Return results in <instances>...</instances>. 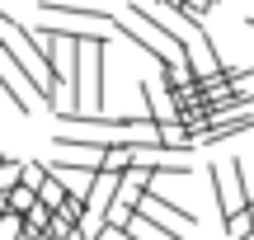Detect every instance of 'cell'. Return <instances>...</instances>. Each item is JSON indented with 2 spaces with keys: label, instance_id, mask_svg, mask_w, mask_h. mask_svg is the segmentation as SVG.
I'll return each instance as SVG.
<instances>
[{
  "label": "cell",
  "instance_id": "obj_7",
  "mask_svg": "<svg viewBox=\"0 0 254 240\" xmlns=\"http://www.w3.org/2000/svg\"><path fill=\"white\" fill-rule=\"evenodd\" d=\"M160 141H165V146H174V151H189L193 146V132L184 127V122H160Z\"/></svg>",
  "mask_w": 254,
  "mask_h": 240
},
{
  "label": "cell",
  "instance_id": "obj_16",
  "mask_svg": "<svg viewBox=\"0 0 254 240\" xmlns=\"http://www.w3.org/2000/svg\"><path fill=\"white\" fill-rule=\"evenodd\" d=\"M250 28H254V9H250Z\"/></svg>",
  "mask_w": 254,
  "mask_h": 240
},
{
  "label": "cell",
  "instance_id": "obj_14",
  "mask_svg": "<svg viewBox=\"0 0 254 240\" xmlns=\"http://www.w3.org/2000/svg\"><path fill=\"white\" fill-rule=\"evenodd\" d=\"M38 240H57V236H52V231H43V236H38Z\"/></svg>",
  "mask_w": 254,
  "mask_h": 240
},
{
  "label": "cell",
  "instance_id": "obj_12",
  "mask_svg": "<svg viewBox=\"0 0 254 240\" xmlns=\"http://www.w3.org/2000/svg\"><path fill=\"white\" fill-rule=\"evenodd\" d=\"M62 240H90V236H85L80 226H75V231H71V236H62Z\"/></svg>",
  "mask_w": 254,
  "mask_h": 240
},
{
  "label": "cell",
  "instance_id": "obj_9",
  "mask_svg": "<svg viewBox=\"0 0 254 240\" xmlns=\"http://www.w3.org/2000/svg\"><path fill=\"white\" fill-rule=\"evenodd\" d=\"M226 236H231V240H254V222H250V207H245V212H236V217H226Z\"/></svg>",
  "mask_w": 254,
  "mask_h": 240
},
{
  "label": "cell",
  "instance_id": "obj_6",
  "mask_svg": "<svg viewBox=\"0 0 254 240\" xmlns=\"http://www.w3.org/2000/svg\"><path fill=\"white\" fill-rule=\"evenodd\" d=\"M14 184H24V160L19 156H0V193H9Z\"/></svg>",
  "mask_w": 254,
  "mask_h": 240
},
{
  "label": "cell",
  "instance_id": "obj_3",
  "mask_svg": "<svg viewBox=\"0 0 254 240\" xmlns=\"http://www.w3.org/2000/svg\"><path fill=\"white\" fill-rule=\"evenodd\" d=\"M141 99H146V118L151 122H179V104H174V94L165 90V80L160 85L141 80Z\"/></svg>",
  "mask_w": 254,
  "mask_h": 240
},
{
  "label": "cell",
  "instance_id": "obj_5",
  "mask_svg": "<svg viewBox=\"0 0 254 240\" xmlns=\"http://www.w3.org/2000/svg\"><path fill=\"white\" fill-rule=\"evenodd\" d=\"M66 193H71V188H66L62 179H57L52 170H47V179H43V184H38V198H43V203H47V207H52V212H57V207L66 203Z\"/></svg>",
  "mask_w": 254,
  "mask_h": 240
},
{
  "label": "cell",
  "instance_id": "obj_1",
  "mask_svg": "<svg viewBox=\"0 0 254 240\" xmlns=\"http://www.w3.org/2000/svg\"><path fill=\"white\" fill-rule=\"evenodd\" d=\"M207 184H212V198H217V212H221V222L250 207L245 188H240V170H236V160H231V165H207Z\"/></svg>",
  "mask_w": 254,
  "mask_h": 240
},
{
  "label": "cell",
  "instance_id": "obj_13",
  "mask_svg": "<svg viewBox=\"0 0 254 240\" xmlns=\"http://www.w3.org/2000/svg\"><path fill=\"white\" fill-rule=\"evenodd\" d=\"M9 212V193H0V217H5Z\"/></svg>",
  "mask_w": 254,
  "mask_h": 240
},
{
  "label": "cell",
  "instance_id": "obj_4",
  "mask_svg": "<svg viewBox=\"0 0 254 240\" xmlns=\"http://www.w3.org/2000/svg\"><path fill=\"white\" fill-rule=\"evenodd\" d=\"M118 236H123V240H179L174 231H165L160 222H151L146 212H132V222H127Z\"/></svg>",
  "mask_w": 254,
  "mask_h": 240
},
{
  "label": "cell",
  "instance_id": "obj_2",
  "mask_svg": "<svg viewBox=\"0 0 254 240\" xmlns=\"http://www.w3.org/2000/svg\"><path fill=\"white\" fill-rule=\"evenodd\" d=\"M136 212H146L151 222H160L165 231H174V236H189V226H198V217L189 212V207H179V203H170V193H155V188H146V198L136 203Z\"/></svg>",
  "mask_w": 254,
  "mask_h": 240
},
{
  "label": "cell",
  "instance_id": "obj_10",
  "mask_svg": "<svg viewBox=\"0 0 254 240\" xmlns=\"http://www.w3.org/2000/svg\"><path fill=\"white\" fill-rule=\"evenodd\" d=\"M236 170H240V188H245V198H254V156H240Z\"/></svg>",
  "mask_w": 254,
  "mask_h": 240
},
{
  "label": "cell",
  "instance_id": "obj_8",
  "mask_svg": "<svg viewBox=\"0 0 254 240\" xmlns=\"http://www.w3.org/2000/svg\"><path fill=\"white\" fill-rule=\"evenodd\" d=\"M33 203H38V188H33V184H14V188H9V212L24 217Z\"/></svg>",
  "mask_w": 254,
  "mask_h": 240
},
{
  "label": "cell",
  "instance_id": "obj_15",
  "mask_svg": "<svg viewBox=\"0 0 254 240\" xmlns=\"http://www.w3.org/2000/svg\"><path fill=\"white\" fill-rule=\"evenodd\" d=\"M250 222H254V198H250Z\"/></svg>",
  "mask_w": 254,
  "mask_h": 240
},
{
  "label": "cell",
  "instance_id": "obj_11",
  "mask_svg": "<svg viewBox=\"0 0 254 240\" xmlns=\"http://www.w3.org/2000/svg\"><path fill=\"white\" fill-rule=\"evenodd\" d=\"M212 5H217V0H179V9H184V14H193V19H207Z\"/></svg>",
  "mask_w": 254,
  "mask_h": 240
}]
</instances>
